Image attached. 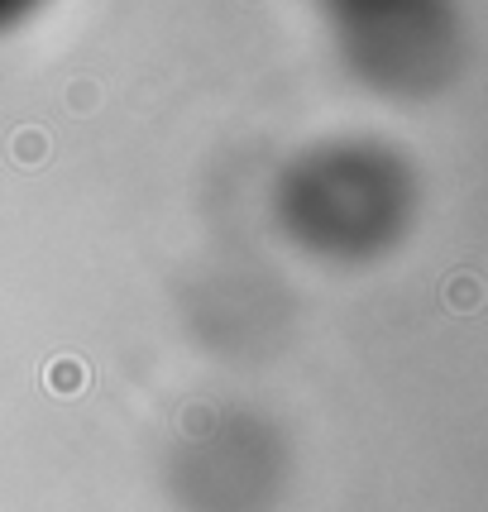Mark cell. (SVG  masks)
Masks as SVG:
<instances>
[]
</instances>
